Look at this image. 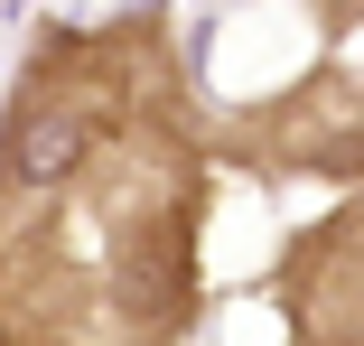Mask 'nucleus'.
<instances>
[{
	"label": "nucleus",
	"mask_w": 364,
	"mask_h": 346,
	"mask_svg": "<svg viewBox=\"0 0 364 346\" xmlns=\"http://www.w3.org/2000/svg\"><path fill=\"white\" fill-rule=\"evenodd\" d=\"M215 150L159 10L47 19L0 103V346H178L205 318Z\"/></svg>",
	"instance_id": "f257e3e1"
},
{
	"label": "nucleus",
	"mask_w": 364,
	"mask_h": 346,
	"mask_svg": "<svg viewBox=\"0 0 364 346\" xmlns=\"http://www.w3.org/2000/svg\"><path fill=\"white\" fill-rule=\"evenodd\" d=\"M205 150L243 178H318V187H364V75L355 65H309L262 103H234L205 122Z\"/></svg>",
	"instance_id": "f03ea898"
},
{
	"label": "nucleus",
	"mask_w": 364,
	"mask_h": 346,
	"mask_svg": "<svg viewBox=\"0 0 364 346\" xmlns=\"http://www.w3.org/2000/svg\"><path fill=\"white\" fill-rule=\"evenodd\" d=\"M262 300L289 327L280 346H364V187L289 234V253L262 271Z\"/></svg>",
	"instance_id": "7ed1b4c3"
}]
</instances>
